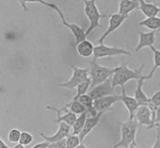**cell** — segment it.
<instances>
[{
    "instance_id": "obj_13",
    "label": "cell",
    "mask_w": 160,
    "mask_h": 148,
    "mask_svg": "<svg viewBox=\"0 0 160 148\" xmlns=\"http://www.w3.org/2000/svg\"><path fill=\"white\" fill-rule=\"evenodd\" d=\"M121 88V102H122V104L125 105L126 109L128 110V111H129V118L130 119H133V118H135L136 111H137V110L138 109L139 107L138 102L135 98V96L133 97V96H128L126 94L125 87L124 86H122Z\"/></svg>"
},
{
    "instance_id": "obj_16",
    "label": "cell",
    "mask_w": 160,
    "mask_h": 148,
    "mask_svg": "<svg viewBox=\"0 0 160 148\" xmlns=\"http://www.w3.org/2000/svg\"><path fill=\"white\" fill-rule=\"evenodd\" d=\"M104 112H99L96 116H94V117L91 116L90 118H87L86 122H85V125H84V127H83L82 131H81V133L79 134V137H80V139H81L82 144H83V140H84V139H85L87 136L90 133L91 131L98 125L100 119H101L102 116Z\"/></svg>"
},
{
    "instance_id": "obj_24",
    "label": "cell",
    "mask_w": 160,
    "mask_h": 148,
    "mask_svg": "<svg viewBox=\"0 0 160 148\" xmlns=\"http://www.w3.org/2000/svg\"><path fill=\"white\" fill-rule=\"evenodd\" d=\"M91 87V80L90 78H88L85 80L84 82H82V83H80L78 86L76 87V95L73 97L72 100H77L80 96L82 95L86 94L87 91H88L90 89Z\"/></svg>"
},
{
    "instance_id": "obj_30",
    "label": "cell",
    "mask_w": 160,
    "mask_h": 148,
    "mask_svg": "<svg viewBox=\"0 0 160 148\" xmlns=\"http://www.w3.org/2000/svg\"><path fill=\"white\" fill-rule=\"evenodd\" d=\"M50 148H64L67 147V138L66 139H63V140H59V141H56V142H53V143H51L50 145H49Z\"/></svg>"
},
{
    "instance_id": "obj_37",
    "label": "cell",
    "mask_w": 160,
    "mask_h": 148,
    "mask_svg": "<svg viewBox=\"0 0 160 148\" xmlns=\"http://www.w3.org/2000/svg\"><path fill=\"white\" fill-rule=\"evenodd\" d=\"M158 32H160V28H159V29H158Z\"/></svg>"
},
{
    "instance_id": "obj_31",
    "label": "cell",
    "mask_w": 160,
    "mask_h": 148,
    "mask_svg": "<svg viewBox=\"0 0 160 148\" xmlns=\"http://www.w3.org/2000/svg\"><path fill=\"white\" fill-rule=\"evenodd\" d=\"M150 99H151V102H152V104L155 105L156 107L160 106V90L157 91L156 93H154Z\"/></svg>"
},
{
    "instance_id": "obj_36",
    "label": "cell",
    "mask_w": 160,
    "mask_h": 148,
    "mask_svg": "<svg viewBox=\"0 0 160 148\" xmlns=\"http://www.w3.org/2000/svg\"><path fill=\"white\" fill-rule=\"evenodd\" d=\"M24 147H25V145H22L21 143H19V142H18V144L16 143V145L13 146V148H24Z\"/></svg>"
},
{
    "instance_id": "obj_7",
    "label": "cell",
    "mask_w": 160,
    "mask_h": 148,
    "mask_svg": "<svg viewBox=\"0 0 160 148\" xmlns=\"http://www.w3.org/2000/svg\"><path fill=\"white\" fill-rule=\"evenodd\" d=\"M118 55H130V53L123 48H117V47H109L104 44H99L95 47L93 58L97 60L104 57L118 56Z\"/></svg>"
},
{
    "instance_id": "obj_20",
    "label": "cell",
    "mask_w": 160,
    "mask_h": 148,
    "mask_svg": "<svg viewBox=\"0 0 160 148\" xmlns=\"http://www.w3.org/2000/svg\"><path fill=\"white\" fill-rule=\"evenodd\" d=\"M77 100H79V102L81 104H82V105L85 106V108L88 111V113L90 114V116L94 117V116H96L97 114L99 113L94 108V99L91 97L90 95H88V94L82 95Z\"/></svg>"
},
{
    "instance_id": "obj_11",
    "label": "cell",
    "mask_w": 160,
    "mask_h": 148,
    "mask_svg": "<svg viewBox=\"0 0 160 148\" xmlns=\"http://www.w3.org/2000/svg\"><path fill=\"white\" fill-rule=\"evenodd\" d=\"M152 110L148 105H139L135 114V118L138 123L139 125L147 126L149 130L152 126Z\"/></svg>"
},
{
    "instance_id": "obj_25",
    "label": "cell",
    "mask_w": 160,
    "mask_h": 148,
    "mask_svg": "<svg viewBox=\"0 0 160 148\" xmlns=\"http://www.w3.org/2000/svg\"><path fill=\"white\" fill-rule=\"evenodd\" d=\"M150 48L152 49V51L153 52V61H154L153 68H152V71H151L150 74H149L150 78H152V76H153V74L155 73V71H156L158 68H160V50L157 49L154 46H152Z\"/></svg>"
},
{
    "instance_id": "obj_33",
    "label": "cell",
    "mask_w": 160,
    "mask_h": 148,
    "mask_svg": "<svg viewBox=\"0 0 160 148\" xmlns=\"http://www.w3.org/2000/svg\"><path fill=\"white\" fill-rule=\"evenodd\" d=\"M50 145V142H48L47 140H45L43 142H40V143H38V144L34 145L32 147L33 148H48L49 147Z\"/></svg>"
},
{
    "instance_id": "obj_4",
    "label": "cell",
    "mask_w": 160,
    "mask_h": 148,
    "mask_svg": "<svg viewBox=\"0 0 160 148\" xmlns=\"http://www.w3.org/2000/svg\"><path fill=\"white\" fill-rule=\"evenodd\" d=\"M84 4V13L89 21V26L86 31L87 36L93 30L98 28L102 25L100 24V19L102 18H108V14H102L96 5V0H82Z\"/></svg>"
},
{
    "instance_id": "obj_22",
    "label": "cell",
    "mask_w": 160,
    "mask_h": 148,
    "mask_svg": "<svg viewBox=\"0 0 160 148\" xmlns=\"http://www.w3.org/2000/svg\"><path fill=\"white\" fill-rule=\"evenodd\" d=\"M88 113V111L86 110L85 112L80 114L79 117H77L75 122H74V124L73 125V126H72V133H73V134L79 135V134L81 133V131H82V129H83V127H84L85 122H86Z\"/></svg>"
},
{
    "instance_id": "obj_2",
    "label": "cell",
    "mask_w": 160,
    "mask_h": 148,
    "mask_svg": "<svg viewBox=\"0 0 160 148\" xmlns=\"http://www.w3.org/2000/svg\"><path fill=\"white\" fill-rule=\"evenodd\" d=\"M121 126V140L114 145V147H137L136 135L139 125L137 119H128L120 123Z\"/></svg>"
},
{
    "instance_id": "obj_27",
    "label": "cell",
    "mask_w": 160,
    "mask_h": 148,
    "mask_svg": "<svg viewBox=\"0 0 160 148\" xmlns=\"http://www.w3.org/2000/svg\"><path fill=\"white\" fill-rule=\"evenodd\" d=\"M19 2V4L21 5L22 9L25 11V12H28V8L26 6V3H39V4H43L45 6H48V7H50L52 3H49V2H47L45 0H18Z\"/></svg>"
},
{
    "instance_id": "obj_34",
    "label": "cell",
    "mask_w": 160,
    "mask_h": 148,
    "mask_svg": "<svg viewBox=\"0 0 160 148\" xmlns=\"http://www.w3.org/2000/svg\"><path fill=\"white\" fill-rule=\"evenodd\" d=\"M160 125V106L158 107L156 111V118H155V127ZM154 127V128H155Z\"/></svg>"
},
{
    "instance_id": "obj_21",
    "label": "cell",
    "mask_w": 160,
    "mask_h": 148,
    "mask_svg": "<svg viewBox=\"0 0 160 148\" xmlns=\"http://www.w3.org/2000/svg\"><path fill=\"white\" fill-rule=\"evenodd\" d=\"M139 26H145L152 31H158L160 28V18L158 16L146 18L141 22H139Z\"/></svg>"
},
{
    "instance_id": "obj_19",
    "label": "cell",
    "mask_w": 160,
    "mask_h": 148,
    "mask_svg": "<svg viewBox=\"0 0 160 148\" xmlns=\"http://www.w3.org/2000/svg\"><path fill=\"white\" fill-rule=\"evenodd\" d=\"M94 45L87 39L76 45V51L81 56L84 58L92 56L94 54Z\"/></svg>"
},
{
    "instance_id": "obj_8",
    "label": "cell",
    "mask_w": 160,
    "mask_h": 148,
    "mask_svg": "<svg viewBox=\"0 0 160 148\" xmlns=\"http://www.w3.org/2000/svg\"><path fill=\"white\" fill-rule=\"evenodd\" d=\"M128 16L122 15L120 13H114V14H109V20H108V27L107 30L104 32V33L100 39L97 40V42L99 44H103V41L105 39L108 37L110 33H112L113 32L117 30L120 26L123 24V22L125 21L128 18Z\"/></svg>"
},
{
    "instance_id": "obj_35",
    "label": "cell",
    "mask_w": 160,
    "mask_h": 148,
    "mask_svg": "<svg viewBox=\"0 0 160 148\" xmlns=\"http://www.w3.org/2000/svg\"><path fill=\"white\" fill-rule=\"evenodd\" d=\"M0 147L1 148H7L8 147V145L4 143V141L2 139H0Z\"/></svg>"
},
{
    "instance_id": "obj_9",
    "label": "cell",
    "mask_w": 160,
    "mask_h": 148,
    "mask_svg": "<svg viewBox=\"0 0 160 148\" xmlns=\"http://www.w3.org/2000/svg\"><path fill=\"white\" fill-rule=\"evenodd\" d=\"M114 89H115L112 86L111 78H109L107 81L103 82V83H100V84L96 85L95 87L91 88L90 89L88 90V94L90 95L91 97L94 100H95L97 98L114 95Z\"/></svg>"
},
{
    "instance_id": "obj_15",
    "label": "cell",
    "mask_w": 160,
    "mask_h": 148,
    "mask_svg": "<svg viewBox=\"0 0 160 148\" xmlns=\"http://www.w3.org/2000/svg\"><path fill=\"white\" fill-rule=\"evenodd\" d=\"M150 78L149 74L147 75H143L141 78L138 80V84H137V88L135 90V98L138 102L139 105H148L150 103V98L146 96V94L143 92V83L145 81H147Z\"/></svg>"
},
{
    "instance_id": "obj_17",
    "label": "cell",
    "mask_w": 160,
    "mask_h": 148,
    "mask_svg": "<svg viewBox=\"0 0 160 148\" xmlns=\"http://www.w3.org/2000/svg\"><path fill=\"white\" fill-rule=\"evenodd\" d=\"M140 4L138 0H121L118 4V13L128 16L134 10L139 9Z\"/></svg>"
},
{
    "instance_id": "obj_32",
    "label": "cell",
    "mask_w": 160,
    "mask_h": 148,
    "mask_svg": "<svg viewBox=\"0 0 160 148\" xmlns=\"http://www.w3.org/2000/svg\"><path fill=\"white\" fill-rule=\"evenodd\" d=\"M157 129V131H158V136H157V140L155 144L152 145V147L156 148V147H160V125H157L155 127Z\"/></svg>"
},
{
    "instance_id": "obj_29",
    "label": "cell",
    "mask_w": 160,
    "mask_h": 148,
    "mask_svg": "<svg viewBox=\"0 0 160 148\" xmlns=\"http://www.w3.org/2000/svg\"><path fill=\"white\" fill-rule=\"evenodd\" d=\"M33 141V135L28 132V131H22L21 137L19 140V143H21L23 145H29Z\"/></svg>"
},
{
    "instance_id": "obj_1",
    "label": "cell",
    "mask_w": 160,
    "mask_h": 148,
    "mask_svg": "<svg viewBox=\"0 0 160 148\" xmlns=\"http://www.w3.org/2000/svg\"><path fill=\"white\" fill-rule=\"evenodd\" d=\"M130 61L126 62H122L119 66H117V71L114 73L111 77V83H112L113 88L115 89L117 86H124L126 83L130 82L131 80L138 81L143 76V69L144 64L141 66L139 69H130L129 68V63Z\"/></svg>"
},
{
    "instance_id": "obj_5",
    "label": "cell",
    "mask_w": 160,
    "mask_h": 148,
    "mask_svg": "<svg viewBox=\"0 0 160 148\" xmlns=\"http://www.w3.org/2000/svg\"><path fill=\"white\" fill-rule=\"evenodd\" d=\"M70 67L73 69V75L71 76V78L65 83L57 84V86L68 89H74L80 83L89 77V68H78L74 65H71Z\"/></svg>"
},
{
    "instance_id": "obj_14",
    "label": "cell",
    "mask_w": 160,
    "mask_h": 148,
    "mask_svg": "<svg viewBox=\"0 0 160 148\" xmlns=\"http://www.w3.org/2000/svg\"><path fill=\"white\" fill-rule=\"evenodd\" d=\"M139 41L137 48L136 52H139L143 48H151L156 42V31H152L149 33L139 32Z\"/></svg>"
},
{
    "instance_id": "obj_6",
    "label": "cell",
    "mask_w": 160,
    "mask_h": 148,
    "mask_svg": "<svg viewBox=\"0 0 160 148\" xmlns=\"http://www.w3.org/2000/svg\"><path fill=\"white\" fill-rule=\"evenodd\" d=\"M50 8L52 9V10H54V11L57 12L58 14L60 15L62 25L65 26L67 28H68L70 30V32L72 33V34L74 35V39H75V44H76V45L78 43H80L82 40L86 39L87 34L86 32L84 31V29H83L82 27H81L80 26H78V25H76V24H74V23L70 24V23H68V22L67 21L63 13L61 12V9L59 8L56 4H51V6H50Z\"/></svg>"
},
{
    "instance_id": "obj_3",
    "label": "cell",
    "mask_w": 160,
    "mask_h": 148,
    "mask_svg": "<svg viewBox=\"0 0 160 148\" xmlns=\"http://www.w3.org/2000/svg\"><path fill=\"white\" fill-rule=\"evenodd\" d=\"M88 68H89V78L91 80L90 89L107 81L108 79L111 78L114 73L117 69V66L115 68H108V67L100 65L94 58L91 61L90 66Z\"/></svg>"
},
{
    "instance_id": "obj_28",
    "label": "cell",
    "mask_w": 160,
    "mask_h": 148,
    "mask_svg": "<svg viewBox=\"0 0 160 148\" xmlns=\"http://www.w3.org/2000/svg\"><path fill=\"white\" fill-rule=\"evenodd\" d=\"M22 131H20L18 129H12L11 131H9L8 134V140L11 143H18L20 137H21Z\"/></svg>"
},
{
    "instance_id": "obj_10",
    "label": "cell",
    "mask_w": 160,
    "mask_h": 148,
    "mask_svg": "<svg viewBox=\"0 0 160 148\" xmlns=\"http://www.w3.org/2000/svg\"><path fill=\"white\" fill-rule=\"evenodd\" d=\"M121 101V95H110L94 100V108L97 112H107L112 110L114 104Z\"/></svg>"
},
{
    "instance_id": "obj_12",
    "label": "cell",
    "mask_w": 160,
    "mask_h": 148,
    "mask_svg": "<svg viewBox=\"0 0 160 148\" xmlns=\"http://www.w3.org/2000/svg\"><path fill=\"white\" fill-rule=\"evenodd\" d=\"M59 125H60L59 130L53 135L48 136L45 135L43 133H40V137L42 139H44V140H47L48 142H50V144L53 143V142H56V141H59V140H63V139H66L70 134L71 125H69L68 124H67L65 122H61Z\"/></svg>"
},
{
    "instance_id": "obj_23",
    "label": "cell",
    "mask_w": 160,
    "mask_h": 148,
    "mask_svg": "<svg viewBox=\"0 0 160 148\" xmlns=\"http://www.w3.org/2000/svg\"><path fill=\"white\" fill-rule=\"evenodd\" d=\"M77 114L74 113L72 111H68V112H66L63 116H61V114H58L57 118L54 120V123L56 124H60L61 122H65L67 124H68L69 125L73 126V125L75 122L76 118H77Z\"/></svg>"
},
{
    "instance_id": "obj_26",
    "label": "cell",
    "mask_w": 160,
    "mask_h": 148,
    "mask_svg": "<svg viewBox=\"0 0 160 148\" xmlns=\"http://www.w3.org/2000/svg\"><path fill=\"white\" fill-rule=\"evenodd\" d=\"M81 144L82 142H81V139L79 135L72 133L67 137V148L78 147Z\"/></svg>"
},
{
    "instance_id": "obj_18",
    "label": "cell",
    "mask_w": 160,
    "mask_h": 148,
    "mask_svg": "<svg viewBox=\"0 0 160 148\" xmlns=\"http://www.w3.org/2000/svg\"><path fill=\"white\" fill-rule=\"evenodd\" d=\"M140 4V11L143 13L146 18L154 17L158 16V14L160 13V7L158 6V4L154 3H148L145 0H138Z\"/></svg>"
}]
</instances>
